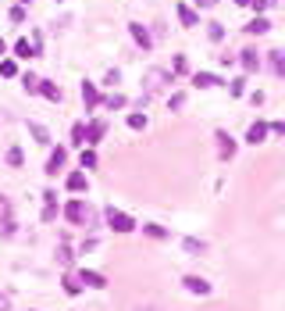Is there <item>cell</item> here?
Returning a JSON list of instances; mask_svg holds the SVG:
<instances>
[{
    "instance_id": "9a60e30c",
    "label": "cell",
    "mask_w": 285,
    "mask_h": 311,
    "mask_svg": "<svg viewBox=\"0 0 285 311\" xmlns=\"http://www.w3.org/2000/svg\"><path fill=\"white\" fill-rule=\"evenodd\" d=\"M271 76H285V50H271Z\"/></svg>"
},
{
    "instance_id": "1f68e13d",
    "label": "cell",
    "mask_w": 285,
    "mask_h": 311,
    "mask_svg": "<svg viewBox=\"0 0 285 311\" xmlns=\"http://www.w3.org/2000/svg\"><path fill=\"white\" fill-rule=\"evenodd\" d=\"M11 22H25V7H22V4L11 7Z\"/></svg>"
},
{
    "instance_id": "2e32d148",
    "label": "cell",
    "mask_w": 285,
    "mask_h": 311,
    "mask_svg": "<svg viewBox=\"0 0 285 311\" xmlns=\"http://www.w3.org/2000/svg\"><path fill=\"white\" fill-rule=\"evenodd\" d=\"M267 29H271V22H267V18H253V22L246 25V33H250V36H260V33H267Z\"/></svg>"
},
{
    "instance_id": "e0dca14e",
    "label": "cell",
    "mask_w": 285,
    "mask_h": 311,
    "mask_svg": "<svg viewBox=\"0 0 285 311\" xmlns=\"http://www.w3.org/2000/svg\"><path fill=\"white\" fill-rule=\"evenodd\" d=\"M14 54H18V57H32V54H39V47H32L29 39H18V43H14Z\"/></svg>"
},
{
    "instance_id": "5bb4252c",
    "label": "cell",
    "mask_w": 285,
    "mask_h": 311,
    "mask_svg": "<svg viewBox=\"0 0 285 311\" xmlns=\"http://www.w3.org/2000/svg\"><path fill=\"white\" fill-rule=\"evenodd\" d=\"M264 136H267V125H264V122H253L250 132H246V140H250V143H264Z\"/></svg>"
},
{
    "instance_id": "f1b7e54d",
    "label": "cell",
    "mask_w": 285,
    "mask_h": 311,
    "mask_svg": "<svg viewBox=\"0 0 285 311\" xmlns=\"http://www.w3.org/2000/svg\"><path fill=\"white\" fill-rule=\"evenodd\" d=\"M211 39H214V43H221V39H224V29H221L218 22H211Z\"/></svg>"
},
{
    "instance_id": "6da1fadb",
    "label": "cell",
    "mask_w": 285,
    "mask_h": 311,
    "mask_svg": "<svg viewBox=\"0 0 285 311\" xmlns=\"http://www.w3.org/2000/svg\"><path fill=\"white\" fill-rule=\"evenodd\" d=\"M107 226H111L114 233H132V229H136V218L125 215V211H114V207H111V211H107Z\"/></svg>"
},
{
    "instance_id": "9c48e42d",
    "label": "cell",
    "mask_w": 285,
    "mask_h": 311,
    "mask_svg": "<svg viewBox=\"0 0 285 311\" xmlns=\"http://www.w3.org/2000/svg\"><path fill=\"white\" fill-rule=\"evenodd\" d=\"M36 90H39L43 97H47V100H54V104H57V100H61V86H57V82H39V86H36Z\"/></svg>"
},
{
    "instance_id": "277c9868",
    "label": "cell",
    "mask_w": 285,
    "mask_h": 311,
    "mask_svg": "<svg viewBox=\"0 0 285 311\" xmlns=\"http://www.w3.org/2000/svg\"><path fill=\"white\" fill-rule=\"evenodd\" d=\"M182 283H186L189 293H200V297H203V293H211V283H207V279H200V275H186Z\"/></svg>"
},
{
    "instance_id": "30bf717a",
    "label": "cell",
    "mask_w": 285,
    "mask_h": 311,
    "mask_svg": "<svg viewBox=\"0 0 285 311\" xmlns=\"http://www.w3.org/2000/svg\"><path fill=\"white\" fill-rule=\"evenodd\" d=\"M178 22H182L186 29H192L196 25V11H192L189 4H178Z\"/></svg>"
},
{
    "instance_id": "ffe728a7",
    "label": "cell",
    "mask_w": 285,
    "mask_h": 311,
    "mask_svg": "<svg viewBox=\"0 0 285 311\" xmlns=\"http://www.w3.org/2000/svg\"><path fill=\"white\" fill-rule=\"evenodd\" d=\"M0 76H4V79H14V76H18V65H14V61H0Z\"/></svg>"
},
{
    "instance_id": "52a82bcc",
    "label": "cell",
    "mask_w": 285,
    "mask_h": 311,
    "mask_svg": "<svg viewBox=\"0 0 285 311\" xmlns=\"http://www.w3.org/2000/svg\"><path fill=\"white\" fill-rule=\"evenodd\" d=\"M61 168H64V151H61V147H57V151L50 154V161H47V175H57Z\"/></svg>"
},
{
    "instance_id": "ba28073f",
    "label": "cell",
    "mask_w": 285,
    "mask_h": 311,
    "mask_svg": "<svg viewBox=\"0 0 285 311\" xmlns=\"http://www.w3.org/2000/svg\"><path fill=\"white\" fill-rule=\"evenodd\" d=\"M243 68H246V72H257V68H260V54L253 50V47L243 50Z\"/></svg>"
},
{
    "instance_id": "7402d4cb",
    "label": "cell",
    "mask_w": 285,
    "mask_h": 311,
    "mask_svg": "<svg viewBox=\"0 0 285 311\" xmlns=\"http://www.w3.org/2000/svg\"><path fill=\"white\" fill-rule=\"evenodd\" d=\"M143 233H146V236H154V240H168V233H164L160 226H143Z\"/></svg>"
},
{
    "instance_id": "e575fe53",
    "label": "cell",
    "mask_w": 285,
    "mask_h": 311,
    "mask_svg": "<svg viewBox=\"0 0 285 311\" xmlns=\"http://www.w3.org/2000/svg\"><path fill=\"white\" fill-rule=\"evenodd\" d=\"M267 132H275V136H282V132H285V125H282V122H271V125H267Z\"/></svg>"
},
{
    "instance_id": "3957f363",
    "label": "cell",
    "mask_w": 285,
    "mask_h": 311,
    "mask_svg": "<svg viewBox=\"0 0 285 311\" xmlns=\"http://www.w3.org/2000/svg\"><path fill=\"white\" fill-rule=\"evenodd\" d=\"M128 33L136 36V47H139V50H150V47H154V39H150V33H146L139 22H132V25H128Z\"/></svg>"
},
{
    "instance_id": "44dd1931",
    "label": "cell",
    "mask_w": 285,
    "mask_h": 311,
    "mask_svg": "<svg viewBox=\"0 0 285 311\" xmlns=\"http://www.w3.org/2000/svg\"><path fill=\"white\" fill-rule=\"evenodd\" d=\"M22 161H25V157H22V147H11V151H7V165H14V168H18Z\"/></svg>"
},
{
    "instance_id": "4dcf8cb0",
    "label": "cell",
    "mask_w": 285,
    "mask_h": 311,
    "mask_svg": "<svg viewBox=\"0 0 285 311\" xmlns=\"http://www.w3.org/2000/svg\"><path fill=\"white\" fill-rule=\"evenodd\" d=\"M107 108H125V97H122V93H114V97H107Z\"/></svg>"
},
{
    "instance_id": "83f0119b",
    "label": "cell",
    "mask_w": 285,
    "mask_h": 311,
    "mask_svg": "<svg viewBox=\"0 0 285 311\" xmlns=\"http://www.w3.org/2000/svg\"><path fill=\"white\" fill-rule=\"evenodd\" d=\"M171 65H175V72H171V76H186V57H182V54H178Z\"/></svg>"
},
{
    "instance_id": "7c38bea8",
    "label": "cell",
    "mask_w": 285,
    "mask_h": 311,
    "mask_svg": "<svg viewBox=\"0 0 285 311\" xmlns=\"http://www.w3.org/2000/svg\"><path fill=\"white\" fill-rule=\"evenodd\" d=\"M86 186H89V183H86V172H71V175H68V190H71V194H82Z\"/></svg>"
},
{
    "instance_id": "74e56055",
    "label": "cell",
    "mask_w": 285,
    "mask_h": 311,
    "mask_svg": "<svg viewBox=\"0 0 285 311\" xmlns=\"http://www.w3.org/2000/svg\"><path fill=\"white\" fill-rule=\"evenodd\" d=\"M18 4H25V0H18Z\"/></svg>"
},
{
    "instance_id": "603a6c76",
    "label": "cell",
    "mask_w": 285,
    "mask_h": 311,
    "mask_svg": "<svg viewBox=\"0 0 285 311\" xmlns=\"http://www.w3.org/2000/svg\"><path fill=\"white\" fill-rule=\"evenodd\" d=\"M182 243H186V250H189V254H203V250H207L200 240H192V236H189V240H182Z\"/></svg>"
},
{
    "instance_id": "d590c367",
    "label": "cell",
    "mask_w": 285,
    "mask_h": 311,
    "mask_svg": "<svg viewBox=\"0 0 285 311\" xmlns=\"http://www.w3.org/2000/svg\"><path fill=\"white\" fill-rule=\"evenodd\" d=\"M0 311H7V297H4V293H0Z\"/></svg>"
},
{
    "instance_id": "7a4b0ae2",
    "label": "cell",
    "mask_w": 285,
    "mask_h": 311,
    "mask_svg": "<svg viewBox=\"0 0 285 311\" xmlns=\"http://www.w3.org/2000/svg\"><path fill=\"white\" fill-rule=\"evenodd\" d=\"M89 215H93V211H89V207H86L82 200H71V204H64V218H68V222H75V226L89 222Z\"/></svg>"
},
{
    "instance_id": "d4e9b609",
    "label": "cell",
    "mask_w": 285,
    "mask_h": 311,
    "mask_svg": "<svg viewBox=\"0 0 285 311\" xmlns=\"http://www.w3.org/2000/svg\"><path fill=\"white\" fill-rule=\"evenodd\" d=\"M64 290H68V293H79V290H82V283H79L75 275H64Z\"/></svg>"
},
{
    "instance_id": "8992f818",
    "label": "cell",
    "mask_w": 285,
    "mask_h": 311,
    "mask_svg": "<svg viewBox=\"0 0 285 311\" xmlns=\"http://www.w3.org/2000/svg\"><path fill=\"white\" fill-rule=\"evenodd\" d=\"M75 279H79L82 286H86V283H89V286H103V283H107V279H103L100 272H93V269H82V272L75 275Z\"/></svg>"
},
{
    "instance_id": "ac0fdd59",
    "label": "cell",
    "mask_w": 285,
    "mask_h": 311,
    "mask_svg": "<svg viewBox=\"0 0 285 311\" xmlns=\"http://www.w3.org/2000/svg\"><path fill=\"white\" fill-rule=\"evenodd\" d=\"M79 165H82V168H93V165H96V151H93V147H82Z\"/></svg>"
},
{
    "instance_id": "4316f807",
    "label": "cell",
    "mask_w": 285,
    "mask_h": 311,
    "mask_svg": "<svg viewBox=\"0 0 285 311\" xmlns=\"http://www.w3.org/2000/svg\"><path fill=\"white\" fill-rule=\"evenodd\" d=\"M32 136H36L39 143H50V132H47V129H43V125H32Z\"/></svg>"
},
{
    "instance_id": "836d02e7",
    "label": "cell",
    "mask_w": 285,
    "mask_h": 311,
    "mask_svg": "<svg viewBox=\"0 0 285 311\" xmlns=\"http://www.w3.org/2000/svg\"><path fill=\"white\" fill-rule=\"evenodd\" d=\"M118 79H122V72H107V79H103V82H107V86H118Z\"/></svg>"
},
{
    "instance_id": "8d00e7d4",
    "label": "cell",
    "mask_w": 285,
    "mask_h": 311,
    "mask_svg": "<svg viewBox=\"0 0 285 311\" xmlns=\"http://www.w3.org/2000/svg\"><path fill=\"white\" fill-rule=\"evenodd\" d=\"M0 54H4V39H0Z\"/></svg>"
},
{
    "instance_id": "4fadbf2b",
    "label": "cell",
    "mask_w": 285,
    "mask_h": 311,
    "mask_svg": "<svg viewBox=\"0 0 285 311\" xmlns=\"http://www.w3.org/2000/svg\"><path fill=\"white\" fill-rule=\"evenodd\" d=\"M103 132H107V125H103V122H89V125H86V140L96 143V140H103Z\"/></svg>"
},
{
    "instance_id": "d6a6232c",
    "label": "cell",
    "mask_w": 285,
    "mask_h": 311,
    "mask_svg": "<svg viewBox=\"0 0 285 311\" xmlns=\"http://www.w3.org/2000/svg\"><path fill=\"white\" fill-rule=\"evenodd\" d=\"M57 218V204H47V211H43V222H54Z\"/></svg>"
},
{
    "instance_id": "484cf974",
    "label": "cell",
    "mask_w": 285,
    "mask_h": 311,
    "mask_svg": "<svg viewBox=\"0 0 285 311\" xmlns=\"http://www.w3.org/2000/svg\"><path fill=\"white\" fill-rule=\"evenodd\" d=\"M128 125L132 129H146V115H128Z\"/></svg>"
},
{
    "instance_id": "5b68a950",
    "label": "cell",
    "mask_w": 285,
    "mask_h": 311,
    "mask_svg": "<svg viewBox=\"0 0 285 311\" xmlns=\"http://www.w3.org/2000/svg\"><path fill=\"white\" fill-rule=\"evenodd\" d=\"M214 140H218V147H221V157H232V154H235V140H232L224 129L214 132Z\"/></svg>"
},
{
    "instance_id": "8fae6325",
    "label": "cell",
    "mask_w": 285,
    "mask_h": 311,
    "mask_svg": "<svg viewBox=\"0 0 285 311\" xmlns=\"http://www.w3.org/2000/svg\"><path fill=\"white\" fill-rule=\"evenodd\" d=\"M82 104H86V108H96V104H100L96 86H93V82H82Z\"/></svg>"
},
{
    "instance_id": "f546056e",
    "label": "cell",
    "mask_w": 285,
    "mask_h": 311,
    "mask_svg": "<svg viewBox=\"0 0 285 311\" xmlns=\"http://www.w3.org/2000/svg\"><path fill=\"white\" fill-rule=\"evenodd\" d=\"M71 140H75V143H86V125H75V129H71Z\"/></svg>"
},
{
    "instance_id": "d6986e66",
    "label": "cell",
    "mask_w": 285,
    "mask_h": 311,
    "mask_svg": "<svg viewBox=\"0 0 285 311\" xmlns=\"http://www.w3.org/2000/svg\"><path fill=\"white\" fill-rule=\"evenodd\" d=\"M192 82H196V90H207V86H218L221 79H218V76H196Z\"/></svg>"
},
{
    "instance_id": "cb8c5ba5",
    "label": "cell",
    "mask_w": 285,
    "mask_h": 311,
    "mask_svg": "<svg viewBox=\"0 0 285 311\" xmlns=\"http://www.w3.org/2000/svg\"><path fill=\"white\" fill-rule=\"evenodd\" d=\"M0 222H11V200L0 197Z\"/></svg>"
}]
</instances>
